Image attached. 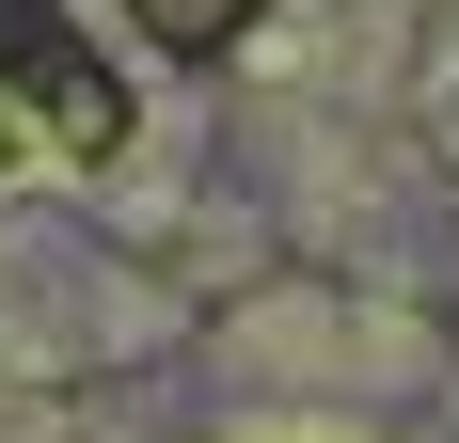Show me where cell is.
Returning a JSON list of instances; mask_svg holds the SVG:
<instances>
[{
    "label": "cell",
    "instance_id": "obj_1",
    "mask_svg": "<svg viewBox=\"0 0 459 443\" xmlns=\"http://www.w3.org/2000/svg\"><path fill=\"white\" fill-rule=\"evenodd\" d=\"M0 443H459V0H0Z\"/></svg>",
    "mask_w": 459,
    "mask_h": 443
}]
</instances>
